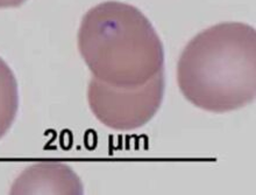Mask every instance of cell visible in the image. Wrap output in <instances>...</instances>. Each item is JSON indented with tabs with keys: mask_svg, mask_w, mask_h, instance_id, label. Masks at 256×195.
<instances>
[{
	"mask_svg": "<svg viewBox=\"0 0 256 195\" xmlns=\"http://www.w3.org/2000/svg\"><path fill=\"white\" fill-rule=\"evenodd\" d=\"M177 82L188 101L222 113L256 97V31L242 23H222L196 35L177 63Z\"/></svg>",
	"mask_w": 256,
	"mask_h": 195,
	"instance_id": "1",
	"label": "cell"
},
{
	"mask_svg": "<svg viewBox=\"0 0 256 195\" xmlns=\"http://www.w3.org/2000/svg\"><path fill=\"white\" fill-rule=\"evenodd\" d=\"M77 42L92 75L110 86L140 87L164 70V49L155 28L125 3L105 2L88 10Z\"/></svg>",
	"mask_w": 256,
	"mask_h": 195,
	"instance_id": "2",
	"label": "cell"
},
{
	"mask_svg": "<svg viewBox=\"0 0 256 195\" xmlns=\"http://www.w3.org/2000/svg\"><path fill=\"white\" fill-rule=\"evenodd\" d=\"M164 89V70L135 88L113 87L92 77L88 87V102L96 118L104 125L130 131L144 126L156 115Z\"/></svg>",
	"mask_w": 256,
	"mask_h": 195,
	"instance_id": "3",
	"label": "cell"
},
{
	"mask_svg": "<svg viewBox=\"0 0 256 195\" xmlns=\"http://www.w3.org/2000/svg\"><path fill=\"white\" fill-rule=\"evenodd\" d=\"M10 193L82 194L83 185L69 166L60 162H38L16 180Z\"/></svg>",
	"mask_w": 256,
	"mask_h": 195,
	"instance_id": "4",
	"label": "cell"
},
{
	"mask_svg": "<svg viewBox=\"0 0 256 195\" xmlns=\"http://www.w3.org/2000/svg\"><path fill=\"white\" fill-rule=\"evenodd\" d=\"M19 108V91L16 76L0 58V138L8 132Z\"/></svg>",
	"mask_w": 256,
	"mask_h": 195,
	"instance_id": "5",
	"label": "cell"
},
{
	"mask_svg": "<svg viewBox=\"0 0 256 195\" xmlns=\"http://www.w3.org/2000/svg\"><path fill=\"white\" fill-rule=\"evenodd\" d=\"M27 0H0V9H8V7H18L22 5Z\"/></svg>",
	"mask_w": 256,
	"mask_h": 195,
	"instance_id": "6",
	"label": "cell"
}]
</instances>
